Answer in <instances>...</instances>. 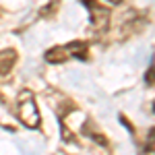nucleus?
<instances>
[{"label": "nucleus", "mask_w": 155, "mask_h": 155, "mask_svg": "<svg viewBox=\"0 0 155 155\" xmlns=\"http://www.w3.org/2000/svg\"><path fill=\"white\" fill-rule=\"evenodd\" d=\"M17 118L23 122L27 128H39L41 118H39V110H37L35 97L29 89H23L17 95Z\"/></svg>", "instance_id": "obj_1"}, {"label": "nucleus", "mask_w": 155, "mask_h": 155, "mask_svg": "<svg viewBox=\"0 0 155 155\" xmlns=\"http://www.w3.org/2000/svg\"><path fill=\"white\" fill-rule=\"evenodd\" d=\"M81 2H83L85 6L89 8V12H91V23L95 25L97 29H106L107 21H110V11L101 8L97 0H81Z\"/></svg>", "instance_id": "obj_2"}, {"label": "nucleus", "mask_w": 155, "mask_h": 155, "mask_svg": "<svg viewBox=\"0 0 155 155\" xmlns=\"http://www.w3.org/2000/svg\"><path fill=\"white\" fill-rule=\"evenodd\" d=\"M64 48H66V52H68L71 58L87 60V56H89V52H87V50H89V44H87V41H81V39H74L71 44H66Z\"/></svg>", "instance_id": "obj_3"}, {"label": "nucleus", "mask_w": 155, "mask_h": 155, "mask_svg": "<svg viewBox=\"0 0 155 155\" xmlns=\"http://www.w3.org/2000/svg\"><path fill=\"white\" fill-rule=\"evenodd\" d=\"M17 62V50H2L0 52V77H6Z\"/></svg>", "instance_id": "obj_4"}, {"label": "nucleus", "mask_w": 155, "mask_h": 155, "mask_svg": "<svg viewBox=\"0 0 155 155\" xmlns=\"http://www.w3.org/2000/svg\"><path fill=\"white\" fill-rule=\"evenodd\" d=\"M44 58H46V62H50V64H64L71 56H68V52H66L64 46H54V48H50L48 52L44 54Z\"/></svg>", "instance_id": "obj_5"}, {"label": "nucleus", "mask_w": 155, "mask_h": 155, "mask_svg": "<svg viewBox=\"0 0 155 155\" xmlns=\"http://www.w3.org/2000/svg\"><path fill=\"white\" fill-rule=\"evenodd\" d=\"M83 134L91 137L93 141H97V143L104 145V147L107 145V139H106V137H104V134H101L99 130H93V128H91V120H87V122H85V126H83Z\"/></svg>", "instance_id": "obj_6"}, {"label": "nucleus", "mask_w": 155, "mask_h": 155, "mask_svg": "<svg viewBox=\"0 0 155 155\" xmlns=\"http://www.w3.org/2000/svg\"><path fill=\"white\" fill-rule=\"evenodd\" d=\"M153 64H149V71H147V74H145V83L149 85V87H153Z\"/></svg>", "instance_id": "obj_7"}, {"label": "nucleus", "mask_w": 155, "mask_h": 155, "mask_svg": "<svg viewBox=\"0 0 155 155\" xmlns=\"http://www.w3.org/2000/svg\"><path fill=\"white\" fill-rule=\"evenodd\" d=\"M56 6H58V0H54L50 8H44V11H41V17H46V15H52V12L56 11Z\"/></svg>", "instance_id": "obj_8"}, {"label": "nucleus", "mask_w": 155, "mask_h": 155, "mask_svg": "<svg viewBox=\"0 0 155 155\" xmlns=\"http://www.w3.org/2000/svg\"><path fill=\"white\" fill-rule=\"evenodd\" d=\"M120 122H122V124H124V126H126V128H128V130H134V126H132V124H130V122H128V120H126V118H124V116H122V114H120Z\"/></svg>", "instance_id": "obj_9"}, {"label": "nucleus", "mask_w": 155, "mask_h": 155, "mask_svg": "<svg viewBox=\"0 0 155 155\" xmlns=\"http://www.w3.org/2000/svg\"><path fill=\"white\" fill-rule=\"evenodd\" d=\"M106 2H110V4H120L122 0H106Z\"/></svg>", "instance_id": "obj_10"}]
</instances>
